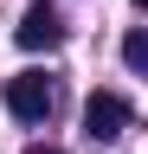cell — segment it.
<instances>
[{
  "label": "cell",
  "instance_id": "obj_1",
  "mask_svg": "<svg viewBox=\"0 0 148 154\" xmlns=\"http://www.w3.org/2000/svg\"><path fill=\"white\" fill-rule=\"evenodd\" d=\"M7 109L20 116V122H45V116H52V84H45V71L7 77Z\"/></svg>",
  "mask_w": 148,
  "mask_h": 154
},
{
  "label": "cell",
  "instance_id": "obj_2",
  "mask_svg": "<svg viewBox=\"0 0 148 154\" xmlns=\"http://www.w3.org/2000/svg\"><path fill=\"white\" fill-rule=\"evenodd\" d=\"M122 128H129V103H122L116 90H97L84 103V135H90V141H116Z\"/></svg>",
  "mask_w": 148,
  "mask_h": 154
},
{
  "label": "cell",
  "instance_id": "obj_3",
  "mask_svg": "<svg viewBox=\"0 0 148 154\" xmlns=\"http://www.w3.org/2000/svg\"><path fill=\"white\" fill-rule=\"evenodd\" d=\"M13 38H20L26 51H52V45L65 38V19H58V13H52L45 0H39V7H26V19L13 26Z\"/></svg>",
  "mask_w": 148,
  "mask_h": 154
},
{
  "label": "cell",
  "instance_id": "obj_4",
  "mask_svg": "<svg viewBox=\"0 0 148 154\" xmlns=\"http://www.w3.org/2000/svg\"><path fill=\"white\" fill-rule=\"evenodd\" d=\"M122 64L129 71H148V32H129L122 38Z\"/></svg>",
  "mask_w": 148,
  "mask_h": 154
},
{
  "label": "cell",
  "instance_id": "obj_5",
  "mask_svg": "<svg viewBox=\"0 0 148 154\" xmlns=\"http://www.w3.org/2000/svg\"><path fill=\"white\" fill-rule=\"evenodd\" d=\"M26 154H65V148H26Z\"/></svg>",
  "mask_w": 148,
  "mask_h": 154
}]
</instances>
